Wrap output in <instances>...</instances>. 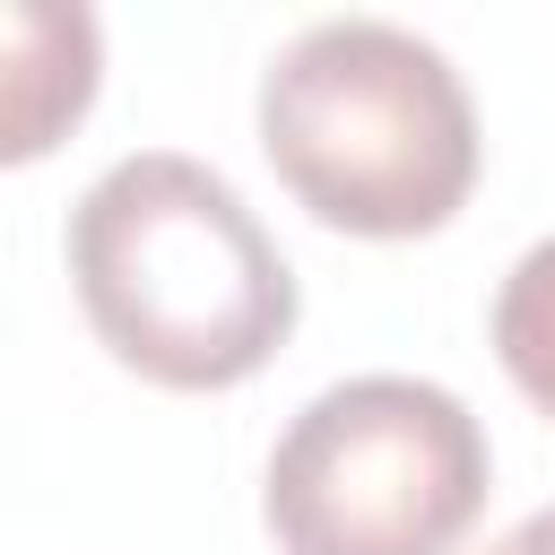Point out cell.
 I'll list each match as a JSON object with an SVG mask.
<instances>
[{
    "instance_id": "cell-2",
    "label": "cell",
    "mask_w": 555,
    "mask_h": 555,
    "mask_svg": "<svg viewBox=\"0 0 555 555\" xmlns=\"http://www.w3.org/2000/svg\"><path fill=\"white\" fill-rule=\"evenodd\" d=\"M260 147L321 225L408 243L460 217L477 182V104L425 35L321 17L260 78Z\"/></svg>"
},
{
    "instance_id": "cell-3",
    "label": "cell",
    "mask_w": 555,
    "mask_h": 555,
    "mask_svg": "<svg viewBox=\"0 0 555 555\" xmlns=\"http://www.w3.org/2000/svg\"><path fill=\"white\" fill-rule=\"evenodd\" d=\"M486 486V425L442 382L356 373L278 434L269 529L286 555H451Z\"/></svg>"
},
{
    "instance_id": "cell-5",
    "label": "cell",
    "mask_w": 555,
    "mask_h": 555,
    "mask_svg": "<svg viewBox=\"0 0 555 555\" xmlns=\"http://www.w3.org/2000/svg\"><path fill=\"white\" fill-rule=\"evenodd\" d=\"M486 555H555V503H546V512H529L520 529H503Z\"/></svg>"
},
{
    "instance_id": "cell-4",
    "label": "cell",
    "mask_w": 555,
    "mask_h": 555,
    "mask_svg": "<svg viewBox=\"0 0 555 555\" xmlns=\"http://www.w3.org/2000/svg\"><path fill=\"white\" fill-rule=\"evenodd\" d=\"M494 356L520 382V399L555 416V234L512 260V278L494 295Z\"/></svg>"
},
{
    "instance_id": "cell-1",
    "label": "cell",
    "mask_w": 555,
    "mask_h": 555,
    "mask_svg": "<svg viewBox=\"0 0 555 555\" xmlns=\"http://www.w3.org/2000/svg\"><path fill=\"white\" fill-rule=\"evenodd\" d=\"M69 278L87 330L165 390L251 382L295 330V269L225 173L139 147L69 208Z\"/></svg>"
}]
</instances>
